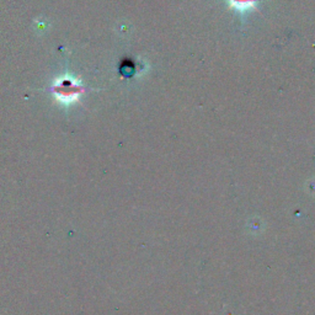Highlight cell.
Listing matches in <instances>:
<instances>
[{
	"label": "cell",
	"mask_w": 315,
	"mask_h": 315,
	"mask_svg": "<svg viewBox=\"0 0 315 315\" xmlns=\"http://www.w3.org/2000/svg\"><path fill=\"white\" fill-rule=\"evenodd\" d=\"M231 5V7L237 10V11H246L256 7L257 0H227Z\"/></svg>",
	"instance_id": "1"
}]
</instances>
